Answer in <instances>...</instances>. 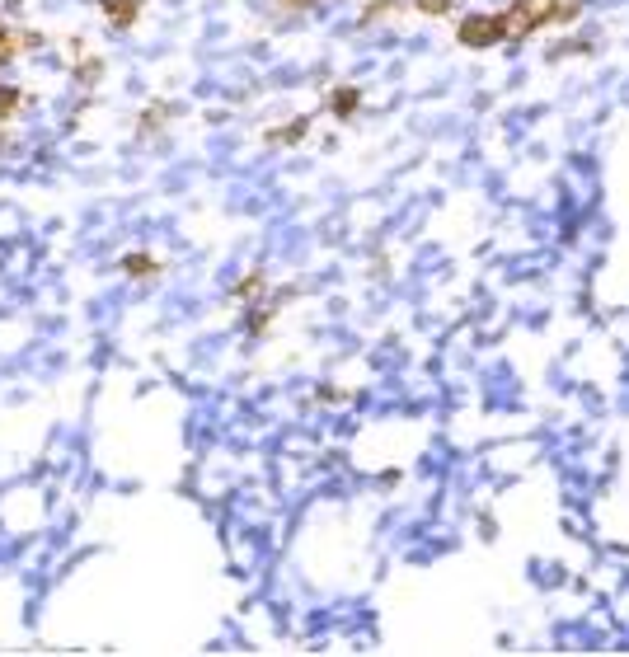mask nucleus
I'll return each mask as SVG.
<instances>
[{
	"mask_svg": "<svg viewBox=\"0 0 629 657\" xmlns=\"http://www.w3.org/2000/svg\"><path fill=\"white\" fill-rule=\"evenodd\" d=\"M399 5H404V0H371L367 10H362V24H381L385 15H395Z\"/></svg>",
	"mask_w": 629,
	"mask_h": 657,
	"instance_id": "11",
	"label": "nucleus"
},
{
	"mask_svg": "<svg viewBox=\"0 0 629 657\" xmlns=\"http://www.w3.org/2000/svg\"><path fill=\"white\" fill-rule=\"evenodd\" d=\"M306 132H310V118H292L287 127H268L263 146H296V141H306Z\"/></svg>",
	"mask_w": 629,
	"mask_h": 657,
	"instance_id": "4",
	"label": "nucleus"
},
{
	"mask_svg": "<svg viewBox=\"0 0 629 657\" xmlns=\"http://www.w3.org/2000/svg\"><path fill=\"white\" fill-rule=\"evenodd\" d=\"M315 0H282V10H310Z\"/></svg>",
	"mask_w": 629,
	"mask_h": 657,
	"instance_id": "14",
	"label": "nucleus"
},
{
	"mask_svg": "<svg viewBox=\"0 0 629 657\" xmlns=\"http://www.w3.org/2000/svg\"><path fill=\"white\" fill-rule=\"evenodd\" d=\"M24 47H38V33L29 38V33H10L5 24H0V66H5V62H15L19 52H24Z\"/></svg>",
	"mask_w": 629,
	"mask_h": 657,
	"instance_id": "6",
	"label": "nucleus"
},
{
	"mask_svg": "<svg viewBox=\"0 0 629 657\" xmlns=\"http://www.w3.org/2000/svg\"><path fill=\"white\" fill-rule=\"evenodd\" d=\"M174 113H179L174 104H151L146 113H141V132H160V127H165V118H174Z\"/></svg>",
	"mask_w": 629,
	"mask_h": 657,
	"instance_id": "9",
	"label": "nucleus"
},
{
	"mask_svg": "<svg viewBox=\"0 0 629 657\" xmlns=\"http://www.w3.org/2000/svg\"><path fill=\"white\" fill-rule=\"evenodd\" d=\"M357 108H362V90H357V85H338V90L329 94V113H334V118H353Z\"/></svg>",
	"mask_w": 629,
	"mask_h": 657,
	"instance_id": "5",
	"label": "nucleus"
},
{
	"mask_svg": "<svg viewBox=\"0 0 629 657\" xmlns=\"http://www.w3.org/2000/svg\"><path fill=\"white\" fill-rule=\"evenodd\" d=\"M414 10L418 15H432V19H442L456 10V0H414Z\"/></svg>",
	"mask_w": 629,
	"mask_h": 657,
	"instance_id": "12",
	"label": "nucleus"
},
{
	"mask_svg": "<svg viewBox=\"0 0 629 657\" xmlns=\"http://www.w3.org/2000/svg\"><path fill=\"white\" fill-rule=\"evenodd\" d=\"M99 76H104V57H80V62H76V80H80V85H99Z\"/></svg>",
	"mask_w": 629,
	"mask_h": 657,
	"instance_id": "10",
	"label": "nucleus"
},
{
	"mask_svg": "<svg viewBox=\"0 0 629 657\" xmlns=\"http://www.w3.org/2000/svg\"><path fill=\"white\" fill-rule=\"evenodd\" d=\"M99 10H104L108 19V29H132L141 19V10H146V0H99Z\"/></svg>",
	"mask_w": 629,
	"mask_h": 657,
	"instance_id": "3",
	"label": "nucleus"
},
{
	"mask_svg": "<svg viewBox=\"0 0 629 657\" xmlns=\"http://www.w3.org/2000/svg\"><path fill=\"white\" fill-rule=\"evenodd\" d=\"M498 15H503L507 38L522 43V38H531L536 29L573 24V19L583 15V0H517V5H507V10H498Z\"/></svg>",
	"mask_w": 629,
	"mask_h": 657,
	"instance_id": "1",
	"label": "nucleus"
},
{
	"mask_svg": "<svg viewBox=\"0 0 629 657\" xmlns=\"http://www.w3.org/2000/svg\"><path fill=\"white\" fill-rule=\"evenodd\" d=\"M507 38L503 15H465L456 24V43L470 47V52H484V47H498Z\"/></svg>",
	"mask_w": 629,
	"mask_h": 657,
	"instance_id": "2",
	"label": "nucleus"
},
{
	"mask_svg": "<svg viewBox=\"0 0 629 657\" xmlns=\"http://www.w3.org/2000/svg\"><path fill=\"white\" fill-rule=\"evenodd\" d=\"M19 108H24V90H15V85H0V127L15 123Z\"/></svg>",
	"mask_w": 629,
	"mask_h": 657,
	"instance_id": "7",
	"label": "nucleus"
},
{
	"mask_svg": "<svg viewBox=\"0 0 629 657\" xmlns=\"http://www.w3.org/2000/svg\"><path fill=\"white\" fill-rule=\"evenodd\" d=\"M263 287H268V277L263 273H249L240 287H235V296H263Z\"/></svg>",
	"mask_w": 629,
	"mask_h": 657,
	"instance_id": "13",
	"label": "nucleus"
},
{
	"mask_svg": "<svg viewBox=\"0 0 629 657\" xmlns=\"http://www.w3.org/2000/svg\"><path fill=\"white\" fill-rule=\"evenodd\" d=\"M123 273L127 277H155V273H160V259H151V254H127Z\"/></svg>",
	"mask_w": 629,
	"mask_h": 657,
	"instance_id": "8",
	"label": "nucleus"
}]
</instances>
